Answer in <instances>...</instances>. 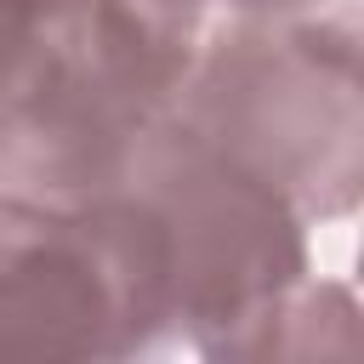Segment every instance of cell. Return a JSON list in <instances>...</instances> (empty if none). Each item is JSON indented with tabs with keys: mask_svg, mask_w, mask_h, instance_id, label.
I'll list each match as a JSON object with an SVG mask.
<instances>
[{
	"mask_svg": "<svg viewBox=\"0 0 364 364\" xmlns=\"http://www.w3.org/2000/svg\"><path fill=\"white\" fill-rule=\"evenodd\" d=\"M199 40L142 0H34L0 23V199L80 205L171 114Z\"/></svg>",
	"mask_w": 364,
	"mask_h": 364,
	"instance_id": "1",
	"label": "cell"
},
{
	"mask_svg": "<svg viewBox=\"0 0 364 364\" xmlns=\"http://www.w3.org/2000/svg\"><path fill=\"white\" fill-rule=\"evenodd\" d=\"M108 188L136 199L159 233L171 330L216 358H273L279 313L307 273L301 210L176 114L136 136Z\"/></svg>",
	"mask_w": 364,
	"mask_h": 364,
	"instance_id": "2",
	"label": "cell"
},
{
	"mask_svg": "<svg viewBox=\"0 0 364 364\" xmlns=\"http://www.w3.org/2000/svg\"><path fill=\"white\" fill-rule=\"evenodd\" d=\"M171 114L273 182L301 216L358 205V40L341 23H233L193 51Z\"/></svg>",
	"mask_w": 364,
	"mask_h": 364,
	"instance_id": "3",
	"label": "cell"
},
{
	"mask_svg": "<svg viewBox=\"0 0 364 364\" xmlns=\"http://www.w3.org/2000/svg\"><path fill=\"white\" fill-rule=\"evenodd\" d=\"M165 330V250L136 199H0V358H131Z\"/></svg>",
	"mask_w": 364,
	"mask_h": 364,
	"instance_id": "4",
	"label": "cell"
},
{
	"mask_svg": "<svg viewBox=\"0 0 364 364\" xmlns=\"http://www.w3.org/2000/svg\"><path fill=\"white\" fill-rule=\"evenodd\" d=\"M148 11H159L165 23H176V28H188L193 40H199V28L210 23V17H233V23H279V17H301L307 6H318V0H142Z\"/></svg>",
	"mask_w": 364,
	"mask_h": 364,
	"instance_id": "5",
	"label": "cell"
},
{
	"mask_svg": "<svg viewBox=\"0 0 364 364\" xmlns=\"http://www.w3.org/2000/svg\"><path fill=\"white\" fill-rule=\"evenodd\" d=\"M23 6H34V0H0V23H6V17H17Z\"/></svg>",
	"mask_w": 364,
	"mask_h": 364,
	"instance_id": "6",
	"label": "cell"
}]
</instances>
